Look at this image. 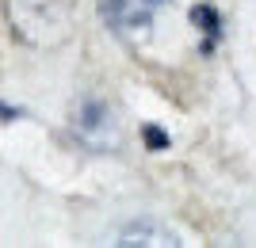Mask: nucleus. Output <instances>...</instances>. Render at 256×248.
<instances>
[{"label": "nucleus", "instance_id": "nucleus-7", "mask_svg": "<svg viewBox=\"0 0 256 248\" xmlns=\"http://www.w3.org/2000/svg\"><path fill=\"white\" fill-rule=\"evenodd\" d=\"M16 115H20L16 107H4V103H0V119H4V122H8V119H16Z\"/></svg>", "mask_w": 256, "mask_h": 248}, {"label": "nucleus", "instance_id": "nucleus-6", "mask_svg": "<svg viewBox=\"0 0 256 248\" xmlns=\"http://www.w3.org/2000/svg\"><path fill=\"white\" fill-rule=\"evenodd\" d=\"M142 138H146V145H150V153H160V149H168V134L157 126H146L142 130Z\"/></svg>", "mask_w": 256, "mask_h": 248}, {"label": "nucleus", "instance_id": "nucleus-2", "mask_svg": "<svg viewBox=\"0 0 256 248\" xmlns=\"http://www.w3.org/2000/svg\"><path fill=\"white\" fill-rule=\"evenodd\" d=\"M69 134H73V141L84 145L88 153H118L126 145L122 115H118V107L104 96L76 99L73 111H69Z\"/></svg>", "mask_w": 256, "mask_h": 248}, {"label": "nucleus", "instance_id": "nucleus-1", "mask_svg": "<svg viewBox=\"0 0 256 248\" xmlns=\"http://www.w3.org/2000/svg\"><path fill=\"white\" fill-rule=\"evenodd\" d=\"M12 34L34 50H54L73 34L76 0H4Z\"/></svg>", "mask_w": 256, "mask_h": 248}, {"label": "nucleus", "instance_id": "nucleus-5", "mask_svg": "<svg viewBox=\"0 0 256 248\" xmlns=\"http://www.w3.org/2000/svg\"><path fill=\"white\" fill-rule=\"evenodd\" d=\"M192 23H195V27H199V31L206 34V38H210L206 46H214V42H218V34H222V15H218V11H214L210 4H195V8H192Z\"/></svg>", "mask_w": 256, "mask_h": 248}, {"label": "nucleus", "instance_id": "nucleus-3", "mask_svg": "<svg viewBox=\"0 0 256 248\" xmlns=\"http://www.w3.org/2000/svg\"><path fill=\"white\" fill-rule=\"evenodd\" d=\"M100 11H104V23L122 38L150 34V27H153L150 0H100Z\"/></svg>", "mask_w": 256, "mask_h": 248}, {"label": "nucleus", "instance_id": "nucleus-8", "mask_svg": "<svg viewBox=\"0 0 256 248\" xmlns=\"http://www.w3.org/2000/svg\"><path fill=\"white\" fill-rule=\"evenodd\" d=\"M150 4H164V0H150Z\"/></svg>", "mask_w": 256, "mask_h": 248}, {"label": "nucleus", "instance_id": "nucleus-4", "mask_svg": "<svg viewBox=\"0 0 256 248\" xmlns=\"http://www.w3.org/2000/svg\"><path fill=\"white\" fill-rule=\"evenodd\" d=\"M115 245H184L180 233L168 226H160V222H153V218H138V222H130L122 233H118Z\"/></svg>", "mask_w": 256, "mask_h": 248}]
</instances>
